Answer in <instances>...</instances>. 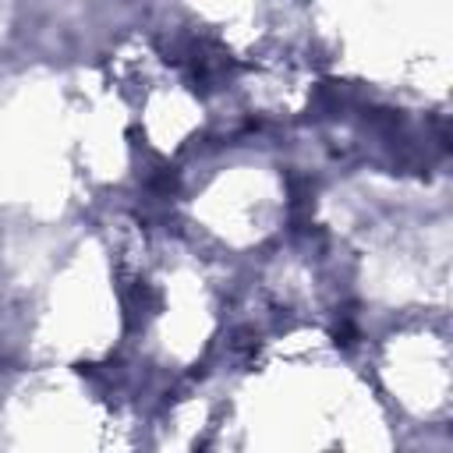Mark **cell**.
Segmentation results:
<instances>
[{"label": "cell", "instance_id": "1", "mask_svg": "<svg viewBox=\"0 0 453 453\" xmlns=\"http://www.w3.org/2000/svg\"><path fill=\"white\" fill-rule=\"evenodd\" d=\"M333 340H336V343H343V347H347V343H350V340H354V329H350V326H343V329H336V333H333Z\"/></svg>", "mask_w": 453, "mask_h": 453}]
</instances>
